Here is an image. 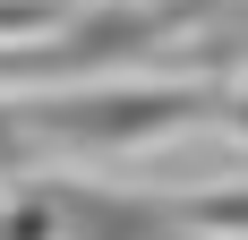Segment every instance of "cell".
Listing matches in <instances>:
<instances>
[{
	"label": "cell",
	"mask_w": 248,
	"mask_h": 240,
	"mask_svg": "<svg viewBox=\"0 0 248 240\" xmlns=\"http://www.w3.org/2000/svg\"><path fill=\"white\" fill-rule=\"evenodd\" d=\"M231 95H197V86H94V95H51L26 103V137L34 146H137L171 137L188 120H214Z\"/></svg>",
	"instance_id": "obj_1"
},
{
	"label": "cell",
	"mask_w": 248,
	"mask_h": 240,
	"mask_svg": "<svg viewBox=\"0 0 248 240\" xmlns=\"http://www.w3.org/2000/svg\"><path fill=\"white\" fill-rule=\"evenodd\" d=\"M43 223H51V240H171V206L103 197V189H51Z\"/></svg>",
	"instance_id": "obj_2"
},
{
	"label": "cell",
	"mask_w": 248,
	"mask_h": 240,
	"mask_svg": "<svg viewBox=\"0 0 248 240\" xmlns=\"http://www.w3.org/2000/svg\"><path fill=\"white\" fill-rule=\"evenodd\" d=\"M34 163V137H26V112L17 103H0V180H9V171H26Z\"/></svg>",
	"instance_id": "obj_3"
},
{
	"label": "cell",
	"mask_w": 248,
	"mask_h": 240,
	"mask_svg": "<svg viewBox=\"0 0 248 240\" xmlns=\"http://www.w3.org/2000/svg\"><path fill=\"white\" fill-rule=\"evenodd\" d=\"M43 17H51L43 0H0V34H34Z\"/></svg>",
	"instance_id": "obj_4"
}]
</instances>
